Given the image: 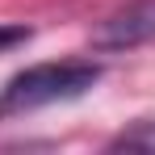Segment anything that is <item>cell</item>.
Masks as SVG:
<instances>
[{
	"label": "cell",
	"instance_id": "obj_1",
	"mask_svg": "<svg viewBox=\"0 0 155 155\" xmlns=\"http://www.w3.org/2000/svg\"><path fill=\"white\" fill-rule=\"evenodd\" d=\"M101 80L97 63H38L25 67L0 88V117H21L46 105L80 101L92 84Z\"/></svg>",
	"mask_w": 155,
	"mask_h": 155
},
{
	"label": "cell",
	"instance_id": "obj_2",
	"mask_svg": "<svg viewBox=\"0 0 155 155\" xmlns=\"http://www.w3.org/2000/svg\"><path fill=\"white\" fill-rule=\"evenodd\" d=\"M151 38H155V0H134L126 8H117L92 34V42L101 51H130V46L151 42Z\"/></svg>",
	"mask_w": 155,
	"mask_h": 155
},
{
	"label": "cell",
	"instance_id": "obj_3",
	"mask_svg": "<svg viewBox=\"0 0 155 155\" xmlns=\"http://www.w3.org/2000/svg\"><path fill=\"white\" fill-rule=\"evenodd\" d=\"M113 147H130V151H155V122H138L134 130L117 134Z\"/></svg>",
	"mask_w": 155,
	"mask_h": 155
},
{
	"label": "cell",
	"instance_id": "obj_4",
	"mask_svg": "<svg viewBox=\"0 0 155 155\" xmlns=\"http://www.w3.org/2000/svg\"><path fill=\"white\" fill-rule=\"evenodd\" d=\"M25 38H29V29H25V25H0V54L13 51V46H21Z\"/></svg>",
	"mask_w": 155,
	"mask_h": 155
}]
</instances>
